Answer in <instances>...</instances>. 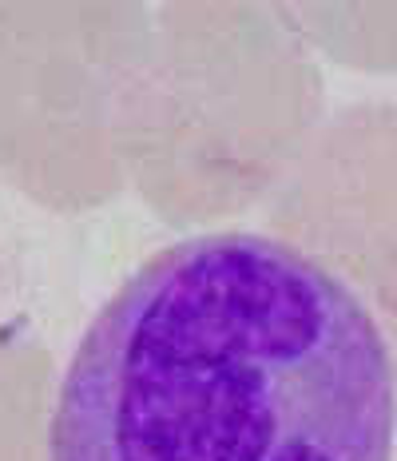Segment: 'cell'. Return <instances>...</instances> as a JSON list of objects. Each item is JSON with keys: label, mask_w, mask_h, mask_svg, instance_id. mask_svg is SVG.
Instances as JSON below:
<instances>
[{"label": "cell", "mask_w": 397, "mask_h": 461, "mask_svg": "<svg viewBox=\"0 0 397 461\" xmlns=\"http://www.w3.org/2000/svg\"><path fill=\"white\" fill-rule=\"evenodd\" d=\"M151 8L0 0V176L60 215L128 191V115Z\"/></svg>", "instance_id": "obj_3"}, {"label": "cell", "mask_w": 397, "mask_h": 461, "mask_svg": "<svg viewBox=\"0 0 397 461\" xmlns=\"http://www.w3.org/2000/svg\"><path fill=\"white\" fill-rule=\"evenodd\" d=\"M266 227L382 314L397 362V100L350 104L318 123L270 191Z\"/></svg>", "instance_id": "obj_4"}, {"label": "cell", "mask_w": 397, "mask_h": 461, "mask_svg": "<svg viewBox=\"0 0 397 461\" xmlns=\"http://www.w3.org/2000/svg\"><path fill=\"white\" fill-rule=\"evenodd\" d=\"M310 52L354 72H397V5H286Z\"/></svg>", "instance_id": "obj_6"}, {"label": "cell", "mask_w": 397, "mask_h": 461, "mask_svg": "<svg viewBox=\"0 0 397 461\" xmlns=\"http://www.w3.org/2000/svg\"><path fill=\"white\" fill-rule=\"evenodd\" d=\"M377 314L263 230H207L123 278L84 330L48 461H393Z\"/></svg>", "instance_id": "obj_1"}, {"label": "cell", "mask_w": 397, "mask_h": 461, "mask_svg": "<svg viewBox=\"0 0 397 461\" xmlns=\"http://www.w3.org/2000/svg\"><path fill=\"white\" fill-rule=\"evenodd\" d=\"M52 354L21 330H0V461H48Z\"/></svg>", "instance_id": "obj_5"}, {"label": "cell", "mask_w": 397, "mask_h": 461, "mask_svg": "<svg viewBox=\"0 0 397 461\" xmlns=\"http://www.w3.org/2000/svg\"><path fill=\"white\" fill-rule=\"evenodd\" d=\"M322 104V68L286 5H163L131 95L128 176L171 227L235 219L283 184Z\"/></svg>", "instance_id": "obj_2"}]
</instances>
